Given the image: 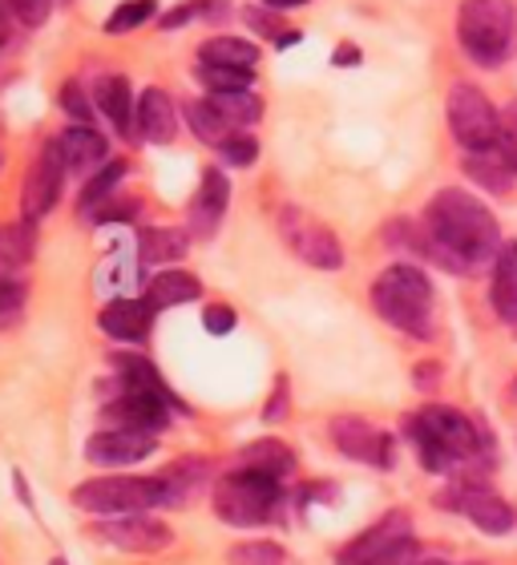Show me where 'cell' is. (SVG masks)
I'll use <instances>...</instances> for the list:
<instances>
[{"label":"cell","instance_id":"7a4b0ae2","mask_svg":"<svg viewBox=\"0 0 517 565\" xmlns=\"http://www.w3.org/2000/svg\"><path fill=\"white\" fill-rule=\"evenodd\" d=\"M404 436L416 448V460L424 465V472L436 477H477L494 465V440L477 416H465L457 408L433 404L416 416H404Z\"/></svg>","mask_w":517,"mask_h":565},{"label":"cell","instance_id":"4fadbf2b","mask_svg":"<svg viewBox=\"0 0 517 565\" xmlns=\"http://www.w3.org/2000/svg\"><path fill=\"white\" fill-rule=\"evenodd\" d=\"M94 537H102L106 545L122 550V554H162L175 545V530L158 518H141V513H126V518L97 521Z\"/></svg>","mask_w":517,"mask_h":565},{"label":"cell","instance_id":"ba28073f","mask_svg":"<svg viewBox=\"0 0 517 565\" xmlns=\"http://www.w3.org/2000/svg\"><path fill=\"white\" fill-rule=\"evenodd\" d=\"M170 413H178L175 404L154 396V392L134 388L126 376L114 372L109 384H102V416H106L114 428H129V433H166L170 428Z\"/></svg>","mask_w":517,"mask_h":565},{"label":"cell","instance_id":"6da1fadb","mask_svg":"<svg viewBox=\"0 0 517 565\" xmlns=\"http://www.w3.org/2000/svg\"><path fill=\"white\" fill-rule=\"evenodd\" d=\"M424 235H429V259L441 263L453 275L494 271L497 255L506 247L494 211L469 190H436L424 206Z\"/></svg>","mask_w":517,"mask_h":565},{"label":"cell","instance_id":"f546056e","mask_svg":"<svg viewBox=\"0 0 517 565\" xmlns=\"http://www.w3.org/2000/svg\"><path fill=\"white\" fill-rule=\"evenodd\" d=\"M211 472H214V465L211 460H178V465H170V469L162 472V481L170 484V493H175V505L178 501H187L199 484H207L211 481Z\"/></svg>","mask_w":517,"mask_h":565},{"label":"cell","instance_id":"ee69618b","mask_svg":"<svg viewBox=\"0 0 517 565\" xmlns=\"http://www.w3.org/2000/svg\"><path fill=\"white\" fill-rule=\"evenodd\" d=\"M433 380H441V367H436V364H421V367H416V388L429 392V388H433Z\"/></svg>","mask_w":517,"mask_h":565},{"label":"cell","instance_id":"d590c367","mask_svg":"<svg viewBox=\"0 0 517 565\" xmlns=\"http://www.w3.org/2000/svg\"><path fill=\"white\" fill-rule=\"evenodd\" d=\"M61 109H65V114H70L73 121H85V126H89V114H94V102H89V97L82 94V85L77 82H70V85H61Z\"/></svg>","mask_w":517,"mask_h":565},{"label":"cell","instance_id":"2e32d148","mask_svg":"<svg viewBox=\"0 0 517 565\" xmlns=\"http://www.w3.org/2000/svg\"><path fill=\"white\" fill-rule=\"evenodd\" d=\"M226 202H231V182H226L223 170H202V182H199V194L190 199V238H214L219 223H223L226 214Z\"/></svg>","mask_w":517,"mask_h":565},{"label":"cell","instance_id":"7bdbcfd3","mask_svg":"<svg viewBox=\"0 0 517 565\" xmlns=\"http://www.w3.org/2000/svg\"><path fill=\"white\" fill-rule=\"evenodd\" d=\"M283 408H287V380L279 376L275 380V396H271V404L263 408V416H267V420H279Z\"/></svg>","mask_w":517,"mask_h":565},{"label":"cell","instance_id":"e0dca14e","mask_svg":"<svg viewBox=\"0 0 517 565\" xmlns=\"http://www.w3.org/2000/svg\"><path fill=\"white\" fill-rule=\"evenodd\" d=\"M94 102H97V109L114 121V130H118L122 138H129V141L141 138L138 134V109H134V89H129V82L122 77V73H106V77H97Z\"/></svg>","mask_w":517,"mask_h":565},{"label":"cell","instance_id":"30bf717a","mask_svg":"<svg viewBox=\"0 0 517 565\" xmlns=\"http://www.w3.org/2000/svg\"><path fill=\"white\" fill-rule=\"evenodd\" d=\"M275 223H279V238L292 247L295 259H304L316 271H340L344 267V247L331 226H324L299 206H283Z\"/></svg>","mask_w":517,"mask_h":565},{"label":"cell","instance_id":"9a60e30c","mask_svg":"<svg viewBox=\"0 0 517 565\" xmlns=\"http://www.w3.org/2000/svg\"><path fill=\"white\" fill-rule=\"evenodd\" d=\"M154 452L150 433H129V428H106L85 440V460L102 465V469H129Z\"/></svg>","mask_w":517,"mask_h":565},{"label":"cell","instance_id":"603a6c76","mask_svg":"<svg viewBox=\"0 0 517 565\" xmlns=\"http://www.w3.org/2000/svg\"><path fill=\"white\" fill-rule=\"evenodd\" d=\"M199 295H202L199 275L178 271V267H170V271H162V275H154L150 287H146V299H150L154 311H166V307H178V303H194Z\"/></svg>","mask_w":517,"mask_h":565},{"label":"cell","instance_id":"52a82bcc","mask_svg":"<svg viewBox=\"0 0 517 565\" xmlns=\"http://www.w3.org/2000/svg\"><path fill=\"white\" fill-rule=\"evenodd\" d=\"M421 557V545L412 537V518L404 509H392L344 545L336 565H416Z\"/></svg>","mask_w":517,"mask_h":565},{"label":"cell","instance_id":"74e56055","mask_svg":"<svg viewBox=\"0 0 517 565\" xmlns=\"http://www.w3.org/2000/svg\"><path fill=\"white\" fill-rule=\"evenodd\" d=\"M4 4H9V12L17 21L36 29V24L49 21V4H53V0H4Z\"/></svg>","mask_w":517,"mask_h":565},{"label":"cell","instance_id":"60d3db41","mask_svg":"<svg viewBox=\"0 0 517 565\" xmlns=\"http://www.w3.org/2000/svg\"><path fill=\"white\" fill-rule=\"evenodd\" d=\"M138 211H141V202H138V199H129V202H126V199H122V202L109 199L106 206H102V211L94 214V218H97V223H118V218H134Z\"/></svg>","mask_w":517,"mask_h":565},{"label":"cell","instance_id":"44dd1931","mask_svg":"<svg viewBox=\"0 0 517 565\" xmlns=\"http://www.w3.org/2000/svg\"><path fill=\"white\" fill-rule=\"evenodd\" d=\"M489 303L497 319L517 328V243H506L494 263V282H489Z\"/></svg>","mask_w":517,"mask_h":565},{"label":"cell","instance_id":"8d00e7d4","mask_svg":"<svg viewBox=\"0 0 517 565\" xmlns=\"http://www.w3.org/2000/svg\"><path fill=\"white\" fill-rule=\"evenodd\" d=\"M494 150L514 166V174H517V106H509L506 114H502V138H497Z\"/></svg>","mask_w":517,"mask_h":565},{"label":"cell","instance_id":"7402d4cb","mask_svg":"<svg viewBox=\"0 0 517 565\" xmlns=\"http://www.w3.org/2000/svg\"><path fill=\"white\" fill-rule=\"evenodd\" d=\"M178 130V114H175V102L166 89H146L138 97V134L146 141H170Z\"/></svg>","mask_w":517,"mask_h":565},{"label":"cell","instance_id":"8992f818","mask_svg":"<svg viewBox=\"0 0 517 565\" xmlns=\"http://www.w3.org/2000/svg\"><path fill=\"white\" fill-rule=\"evenodd\" d=\"M73 505L94 518H126L175 505V493L162 477H94L73 489Z\"/></svg>","mask_w":517,"mask_h":565},{"label":"cell","instance_id":"cb8c5ba5","mask_svg":"<svg viewBox=\"0 0 517 565\" xmlns=\"http://www.w3.org/2000/svg\"><path fill=\"white\" fill-rule=\"evenodd\" d=\"M465 174H469V182H477L482 190H489V194H509L514 190V166L502 158L497 150H482V153H465Z\"/></svg>","mask_w":517,"mask_h":565},{"label":"cell","instance_id":"bcb514c9","mask_svg":"<svg viewBox=\"0 0 517 565\" xmlns=\"http://www.w3.org/2000/svg\"><path fill=\"white\" fill-rule=\"evenodd\" d=\"M352 61H360V49H352V45L336 49V65H352Z\"/></svg>","mask_w":517,"mask_h":565},{"label":"cell","instance_id":"4dcf8cb0","mask_svg":"<svg viewBox=\"0 0 517 565\" xmlns=\"http://www.w3.org/2000/svg\"><path fill=\"white\" fill-rule=\"evenodd\" d=\"M211 106L235 126H255L263 118V97H255L251 89H231V94H211Z\"/></svg>","mask_w":517,"mask_h":565},{"label":"cell","instance_id":"5b68a950","mask_svg":"<svg viewBox=\"0 0 517 565\" xmlns=\"http://www.w3.org/2000/svg\"><path fill=\"white\" fill-rule=\"evenodd\" d=\"M457 41L482 70H497L517 49L514 0H465L457 12Z\"/></svg>","mask_w":517,"mask_h":565},{"label":"cell","instance_id":"1f68e13d","mask_svg":"<svg viewBox=\"0 0 517 565\" xmlns=\"http://www.w3.org/2000/svg\"><path fill=\"white\" fill-rule=\"evenodd\" d=\"M226 565H292L287 550L271 537H251V542H239L231 554H226Z\"/></svg>","mask_w":517,"mask_h":565},{"label":"cell","instance_id":"3957f363","mask_svg":"<svg viewBox=\"0 0 517 565\" xmlns=\"http://www.w3.org/2000/svg\"><path fill=\"white\" fill-rule=\"evenodd\" d=\"M372 307L384 323L412 335V340H433L436 335V303H433V282L421 267L412 263H392L388 271L377 275L372 282Z\"/></svg>","mask_w":517,"mask_h":565},{"label":"cell","instance_id":"4316f807","mask_svg":"<svg viewBox=\"0 0 517 565\" xmlns=\"http://www.w3.org/2000/svg\"><path fill=\"white\" fill-rule=\"evenodd\" d=\"M202 65H235V70H255L258 65V45L239 41V36H211L199 49Z\"/></svg>","mask_w":517,"mask_h":565},{"label":"cell","instance_id":"b9f144b4","mask_svg":"<svg viewBox=\"0 0 517 565\" xmlns=\"http://www.w3.org/2000/svg\"><path fill=\"white\" fill-rule=\"evenodd\" d=\"M202 12H207V0H187L182 9L166 12V17H162V29H178V24H187V21H194V17H202Z\"/></svg>","mask_w":517,"mask_h":565},{"label":"cell","instance_id":"f6af8a7d","mask_svg":"<svg viewBox=\"0 0 517 565\" xmlns=\"http://www.w3.org/2000/svg\"><path fill=\"white\" fill-rule=\"evenodd\" d=\"M9 36H12V21H9V4L0 0V45H9Z\"/></svg>","mask_w":517,"mask_h":565},{"label":"cell","instance_id":"e575fe53","mask_svg":"<svg viewBox=\"0 0 517 565\" xmlns=\"http://www.w3.org/2000/svg\"><path fill=\"white\" fill-rule=\"evenodd\" d=\"M219 153H223L226 166H239V170H243V166H251L258 158V141L251 138V134H235L231 141L219 146Z\"/></svg>","mask_w":517,"mask_h":565},{"label":"cell","instance_id":"ac0fdd59","mask_svg":"<svg viewBox=\"0 0 517 565\" xmlns=\"http://www.w3.org/2000/svg\"><path fill=\"white\" fill-rule=\"evenodd\" d=\"M97 323H102V331H106L109 340L141 343L150 335L154 307H150V299H114V303L102 307Z\"/></svg>","mask_w":517,"mask_h":565},{"label":"cell","instance_id":"681fc988","mask_svg":"<svg viewBox=\"0 0 517 565\" xmlns=\"http://www.w3.org/2000/svg\"><path fill=\"white\" fill-rule=\"evenodd\" d=\"M49 565H65V562H61V557H53V562H49Z\"/></svg>","mask_w":517,"mask_h":565},{"label":"cell","instance_id":"83f0119b","mask_svg":"<svg viewBox=\"0 0 517 565\" xmlns=\"http://www.w3.org/2000/svg\"><path fill=\"white\" fill-rule=\"evenodd\" d=\"M36 255V223L21 218V223L0 226V267H24Z\"/></svg>","mask_w":517,"mask_h":565},{"label":"cell","instance_id":"5bb4252c","mask_svg":"<svg viewBox=\"0 0 517 565\" xmlns=\"http://www.w3.org/2000/svg\"><path fill=\"white\" fill-rule=\"evenodd\" d=\"M331 440L348 460L372 465V469H392V436L380 433L377 424H368L365 416H336L331 420Z\"/></svg>","mask_w":517,"mask_h":565},{"label":"cell","instance_id":"9c48e42d","mask_svg":"<svg viewBox=\"0 0 517 565\" xmlns=\"http://www.w3.org/2000/svg\"><path fill=\"white\" fill-rule=\"evenodd\" d=\"M449 130L461 141L465 153L494 150L502 138V114L489 106V97L469 82H457L449 89Z\"/></svg>","mask_w":517,"mask_h":565},{"label":"cell","instance_id":"ab89813d","mask_svg":"<svg viewBox=\"0 0 517 565\" xmlns=\"http://www.w3.org/2000/svg\"><path fill=\"white\" fill-rule=\"evenodd\" d=\"M243 21H247L251 29H258V33H271L275 41H283V33H287V24H283L279 17H275V12H271V9H258V4H255V9L243 12Z\"/></svg>","mask_w":517,"mask_h":565},{"label":"cell","instance_id":"8fae6325","mask_svg":"<svg viewBox=\"0 0 517 565\" xmlns=\"http://www.w3.org/2000/svg\"><path fill=\"white\" fill-rule=\"evenodd\" d=\"M441 505L457 509L461 518H469L473 525L482 533H489V537L514 533V525H517L514 505H509L502 493H494L482 477H457V481L449 484V493L441 497Z\"/></svg>","mask_w":517,"mask_h":565},{"label":"cell","instance_id":"d6986e66","mask_svg":"<svg viewBox=\"0 0 517 565\" xmlns=\"http://www.w3.org/2000/svg\"><path fill=\"white\" fill-rule=\"evenodd\" d=\"M61 153L70 162V174H97L109 162L106 138L94 126H85V121H73L70 130L61 134Z\"/></svg>","mask_w":517,"mask_h":565},{"label":"cell","instance_id":"ffe728a7","mask_svg":"<svg viewBox=\"0 0 517 565\" xmlns=\"http://www.w3.org/2000/svg\"><path fill=\"white\" fill-rule=\"evenodd\" d=\"M231 469H251V472H263V477H287L295 469V452L283 440L267 436V440H255V445L239 448L235 460H231Z\"/></svg>","mask_w":517,"mask_h":565},{"label":"cell","instance_id":"484cf974","mask_svg":"<svg viewBox=\"0 0 517 565\" xmlns=\"http://www.w3.org/2000/svg\"><path fill=\"white\" fill-rule=\"evenodd\" d=\"M187 126L194 130V138L207 141V146H214V150L239 134L235 121H226L223 114L211 106V97H207V102H190V106H187Z\"/></svg>","mask_w":517,"mask_h":565},{"label":"cell","instance_id":"f35d334b","mask_svg":"<svg viewBox=\"0 0 517 565\" xmlns=\"http://www.w3.org/2000/svg\"><path fill=\"white\" fill-rule=\"evenodd\" d=\"M235 307L226 303H211L207 311H202V323H207V331L211 335H226V331H235Z\"/></svg>","mask_w":517,"mask_h":565},{"label":"cell","instance_id":"d6a6232c","mask_svg":"<svg viewBox=\"0 0 517 565\" xmlns=\"http://www.w3.org/2000/svg\"><path fill=\"white\" fill-rule=\"evenodd\" d=\"M194 77H199L211 94H231V89H251L255 70H235V65H199Z\"/></svg>","mask_w":517,"mask_h":565},{"label":"cell","instance_id":"7c38bea8","mask_svg":"<svg viewBox=\"0 0 517 565\" xmlns=\"http://www.w3.org/2000/svg\"><path fill=\"white\" fill-rule=\"evenodd\" d=\"M65 153H61V141H49L45 150L36 153V162L29 166V174H24V186H21V211L24 218H33L41 223L61 199V182H65Z\"/></svg>","mask_w":517,"mask_h":565},{"label":"cell","instance_id":"836d02e7","mask_svg":"<svg viewBox=\"0 0 517 565\" xmlns=\"http://www.w3.org/2000/svg\"><path fill=\"white\" fill-rule=\"evenodd\" d=\"M150 17H154V0H126L122 9L109 12L106 33L122 36V33H129V29H138L141 21H150Z\"/></svg>","mask_w":517,"mask_h":565},{"label":"cell","instance_id":"7dc6e473","mask_svg":"<svg viewBox=\"0 0 517 565\" xmlns=\"http://www.w3.org/2000/svg\"><path fill=\"white\" fill-rule=\"evenodd\" d=\"M267 9H299V4H307V0H263Z\"/></svg>","mask_w":517,"mask_h":565},{"label":"cell","instance_id":"f1b7e54d","mask_svg":"<svg viewBox=\"0 0 517 565\" xmlns=\"http://www.w3.org/2000/svg\"><path fill=\"white\" fill-rule=\"evenodd\" d=\"M190 247V235L162 226V231H141V259L146 263H175L182 259Z\"/></svg>","mask_w":517,"mask_h":565},{"label":"cell","instance_id":"d4e9b609","mask_svg":"<svg viewBox=\"0 0 517 565\" xmlns=\"http://www.w3.org/2000/svg\"><path fill=\"white\" fill-rule=\"evenodd\" d=\"M122 178H126V162H122V158H109V162L102 166L97 174H89V182H85L82 199H77V214H82V218H89V214L102 211L109 199H118L114 190H118Z\"/></svg>","mask_w":517,"mask_h":565},{"label":"cell","instance_id":"c3c4849f","mask_svg":"<svg viewBox=\"0 0 517 565\" xmlns=\"http://www.w3.org/2000/svg\"><path fill=\"white\" fill-rule=\"evenodd\" d=\"M416 565H449V562H445V557H421Z\"/></svg>","mask_w":517,"mask_h":565},{"label":"cell","instance_id":"277c9868","mask_svg":"<svg viewBox=\"0 0 517 565\" xmlns=\"http://www.w3.org/2000/svg\"><path fill=\"white\" fill-rule=\"evenodd\" d=\"M287 489L279 477H263L251 469H226V477L214 484V518L235 530H258L283 518Z\"/></svg>","mask_w":517,"mask_h":565}]
</instances>
